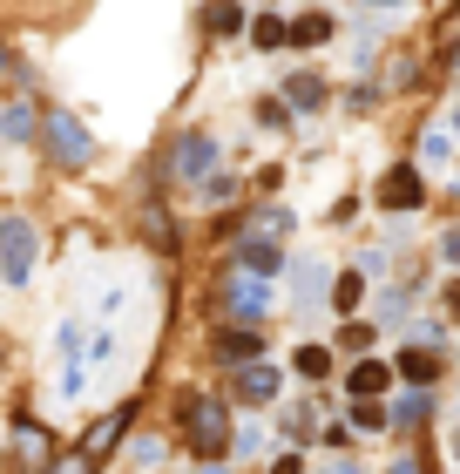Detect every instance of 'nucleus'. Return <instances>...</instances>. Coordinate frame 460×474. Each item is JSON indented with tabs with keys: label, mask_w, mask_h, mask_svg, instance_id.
<instances>
[{
	"label": "nucleus",
	"mask_w": 460,
	"mask_h": 474,
	"mask_svg": "<svg viewBox=\"0 0 460 474\" xmlns=\"http://www.w3.org/2000/svg\"><path fill=\"white\" fill-rule=\"evenodd\" d=\"M176 427L190 434V447H197L203 461H217L230 447V413H224V400H210V393H183L176 400Z\"/></svg>",
	"instance_id": "obj_1"
},
{
	"label": "nucleus",
	"mask_w": 460,
	"mask_h": 474,
	"mask_svg": "<svg viewBox=\"0 0 460 474\" xmlns=\"http://www.w3.org/2000/svg\"><path fill=\"white\" fill-rule=\"evenodd\" d=\"M28 271H34V224L7 217V224H0V278H7V285H21Z\"/></svg>",
	"instance_id": "obj_2"
},
{
	"label": "nucleus",
	"mask_w": 460,
	"mask_h": 474,
	"mask_svg": "<svg viewBox=\"0 0 460 474\" xmlns=\"http://www.w3.org/2000/svg\"><path fill=\"white\" fill-rule=\"evenodd\" d=\"M47 150H55V163H89V129L75 123V116H47Z\"/></svg>",
	"instance_id": "obj_3"
},
{
	"label": "nucleus",
	"mask_w": 460,
	"mask_h": 474,
	"mask_svg": "<svg viewBox=\"0 0 460 474\" xmlns=\"http://www.w3.org/2000/svg\"><path fill=\"white\" fill-rule=\"evenodd\" d=\"M210 163H217V142L210 136H183L176 150H169V177H183V184L210 177Z\"/></svg>",
	"instance_id": "obj_4"
},
{
	"label": "nucleus",
	"mask_w": 460,
	"mask_h": 474,
	"mask_svg": "<svg viewBox=\"0 0 460 474\" xmlns=\"http://www.w3.org/2000/svg\"><path fill=\"white\" fill-rule=\"evenodd\" d=\"M379 203L386 211H420V203H427V184H420L413 169H393V177L379 184Z\"/></svg>",
	"instance_id": "obj_5"
},
{
	"label": "nucleus",
	"mask_w": 460,
	"mask_h": 474,
	"mask_svg": "<svg viewBox=\"0 0 460 474\" xmlns=\"http://www.w3.org/2000/svg\"><path fill=\"white\" fill-rule=\"evenodd\" d=\"M123 427H129V407L102 413V420H95V427H89V441H81V447H89V461H95V454H108V447L123 441Z\"/></svg>",
	"instance_id": "obj_6"
},
{
	"label": "nucleus",
	"mask_w": 460,
	"mask_h": 474,
	"mask_svg": "<svg viewBox=\"0 0 460 474\" xmlns=\"http://www.w3.org/2000/svg\"><path fill=\"white\" fill-rule=\"evenodd\" d=\"M230 306H237V312H244V319H258V312L264 306H271V291H264V278H237V285H230Z\"/></svg>",
	"instance_id": "obj_7"
},
{
	"label": "nucleus",
	"mask_w": 460,
	"mask_h": 474,
	"mask_svg": "<svg viewBox=\"0 0 460 474\" xmlns=\"http://www.w3.org/2000/svg\"><path fill=\"white\" fill-rule=\"evenodd\" d=\"M386 380H393V373H386L379 359H359V366H353V380H345V386H353V400H372V393H386Z\"/></svg>",
	"instance_id": "obj_8"
},
{
	"label": "nucleus",
	"mask_w": 460,
	"mask_h": 474,
	"mask_svg": "<svg viewBox=\"0 0 460 474\" xmlns=\"http://www.w3.org/2000/svg\"><path fill=\"white\" fill-rule=\"evenodd\" d=\"M203 28L210 34H237L244 28V7H237V0H210V7H203Z\"/></svg>",
	"instance_id": "obj_9"
},
{
	"label": "nucleus",
	"mask_w": 460,
	"mask_h": 474,
	"mask_svg": "<svg viewBox=\"0 0 460 474\" xmlns=\"http://www.w3.org/2000/svg\"><path fill=\"white\" fill-rule=\"evenodd\" d=\"M292 285H298V306H311V298H319V285H325V264H319V258H298V264H292Z\"/></svg>",
	"instance_id": "obj_10"
},
{
	"label": "nucleus",
	"mask_w": 460,
	"mask_h": 474,
	"mask_svg": "<svg viewBox=\"0 0 460 474\" xmlns=\"http://www.w3.org/2000/svg\"><path fill=\"white\" fill-rule=\"evenodd\" d=\"M244 271H251V278L277 271V245H271V237H244Z\"/></svg>",
	"instance_id": "obj_11"
},
{
	"label": "nucleus",
	"mask_w": 460,
	"mask_h": 474,
	"mask_svg": "<svg viewBox=\"0 0 460 474\" xmlns=\"http://www.w3.org/2000/svg\"><path fill=\"white\" fill-rule=\"evenodd\" d=\"M237 393H244V400H271L277 393V373L271 366H244V373H237Z\"/></svg>",
	"instance_id": "obj_12"
},
{
	"label": "nucleus",
	"mask_w": 460,
	"mask_h": 474,
	"mask_svg": "<svg viewBox=\"0 0 460 474\" xmlns=\"http://www.w3.org/2000/svg\"><path fill=\"white\" fill-rule=\"evenodd\" d=\"M0 136H7V142L34 136V108L28 102H7V108H0Z\"/></svg>",
	"instance_id": "obj_13"
},
{
	"label": "nucleus",
	"mask_w": 460,
	"mask_h": 474,
	"mask_svg": "<svg viewBox=\"0 0 460 474\" xmlns=\"http://www.w3.org/2000/svg\"><path fill=\"white\" fill-rule=\"evenodd\" d=\"M258 346H264L258 332H224V339H217V352H224L230 366H237V359H244V366H251V359H258Z\"/></svg>",
	"instance_id": "obj_14"
},
{
	"label": "nucleus",
	"mask_w": 460,
	"mask_h": 474,
	"mask_svg": "<svg viewBox=\"0 0 460 474\" xmlns=\"http://www.w3.org/2000/svg\"><path fill=\"white\" fill-rule=\"evenodd\" d=\"M399 373H406V380H413V386H427L433 380V373H440V359H433V352H399Z\"/></svg>",
	"instance_id": "obj_15"
},
{
	"label": "nucleus",
	"mask_w": 460,
	"mask_h": 474,
	"mask_svg": "<svg viewBox=\"0 0 460 474\" xmlns=\"http://www.w3.org/2000/svg\"><path fill=\"white\" fill-rule=\"evenodd\" d=\"M285 102H292V108H319L325 102V82L319 75H298L292 89H285Z\"/></svg>",
	"instance_id": "obj_16"
},
{
	"label": "nucleus",
	"mask_w": 460,
	"mask_h": 474,
	"mask_svg": "<svg viewBox=\"0 0 460 474\" xmlns=\"http://www.w3.org/2000/svg\"><path fill=\"white\" fill-rule=\"evenodd\" d=\"M325 34H332V21H325V14H305V21H292V41H298V47H319Z\"/></svg>",
	"instance_id": "obj_17"
},
{
	"label": "nucleus",
	"mask_w": 460,
	"mask_h": 474,
	"mask_svg": "<svg viewBox=\"0 0 460 474\" xmlns=\"http://www.w3.org/2000/svg\"><path fill=\"white\" fill-rule=\"evenodd\" d=\"M298 373H305V380H325V373H332V352H325V346H305V352H298Z\"/></svg>",
	"instance_id": "obj_18"
},
{
	"label": "nucleus",
	"mask_w": 460,
	"mask_h": 474,
	"mask_svg": "<svg viewBox=\"0 0 460 474\" xmlns=\"http://www.w3.org/2000/svg\"><path fill=\"white\" fill-rule=\"evenodd\" d=\"M251 34H258V47H285V41H292V28H285V21H258Z\"/></svg>",
	"instance_id": "obj_19"
},
{
	"label": "nucleus",
	"mask_w": 460,
	"mask_h": 474,
	"mask_svg": "<svg viewBox=\"0 0 460 474\" xmlns=\"http://www.w3.org/2000/svg\"><path fill=\"white\" fill-rule=\"evenodd\" d=\"M332 298H338V312H353V306H359V278L345 271V278H338V285H332Z\"/></svg>",
	"instance_id": "obj_20"
},
{
	"label": "nucleus",
	"mask_w": 460,
	"mask_h": 474,
	"mask_svg": "<svg viewBox=\"0 0 460 474\" xmlns=\"http://www.w3.org/2000/svg\"><path fill=\"white\" fill-rule=\"evenodd\" d=\"M353 420H359V427H386V407H379V400H359Z\"/></svg>",
	"instance_id": "obj_21"
},
{
	"label": "nucleus",
	"mask_w": 460,
	"mask_h": 474,
	"mask_svg": "<svg viewBox=\"0 0 460 474\" xmlns=\"http://www.w3.org/2000/svg\"><path fill=\"white\" fill-rule=\"evenodd\" d=\"M55 474H89V454H68V461H55Z\"/></svg>",
	"instance_id": "obj_22"
},
{
	"label": "nucleus",
	"mask_w": 460,
	"mask_h": 474,
	"mask_svg": "<svg viewBox=\"0 0 460 474\" xmlns=\"http://www.w3.org/2000/svg\"><path fill=\"white\" fill-rule=\"evenodd\" d=\"M440 251H447V264H460V230H447V237H440Z\"/></svg>",
	"instance_id": "obj_23"
},
{
	"label": "nucleus",
	"mask_w": 460,
	"mask_h": 474,
	"mask_svg": "<svg viewBox=\"0 0 460 474\" xmlns=\"http://www.w3.org/2000/svg\"><path fill=\"white\" fill-rule=\"evenodd\" d=\"M271 474H305V468H298V454H285V461H277Z\"/></svg>",
	"instance_id": "obj_24"
},
{
	"label": "nucleus",
	"mask_w": 460,
	"mask_h": 474,
	"mask_svg": "<svg viewBox=\"0 0 460 474\" xmlns=\"http://www.w3.org/2000/svg\"><path fill=\"white\" fill-rule=\"evenodd\" d=\"M325 474H359V468H353V461H338V468H325Z\"/></svg>",
	"instance_id": "obj_25"
},
{
	"label": "nucleus",
	"mask_w": 460,
	"mask_h": 474,
	"mask_svg": "<svg viewBox=\"0 0 460 474\" xmlns=\"http://www.w3.org/2000/svg\"><path fill=\"white\" fill-rule=\"evenodd\" d=\"M393 474H420V468H413V461H399V468H393Z\"/></svg>",
	"instance_id": "obj_26"
},
{
	"label": "nucleus",
	"mask_w": 460,
	"mask_h": 474,
	"mask_svg": "<svg viewBox=\"0 0 460 474\" xmlns=\"http://www.w3.org/2000/svg\"><path fill=\"white\" fill-rule=\"evenodd\" d=\"M203 474H230V468H203Z\"/></svg>",
	"instance_id": "obj_27"
},
{
	"label": "nucleus",
	"mask_w": 460,
	"mask_h": 474,
	"mask_svg": "<svg viewBox=\"0 0 460 474\" xmlns=\"http://www.w3.org/2000/svg\"><path fill=\"white\" fill-rule=\"evenodd\" d=\"M372 7H393V0H372Z\"/></svg>",
	"instance_id": "obj_28"
},
{
	"label": "nucleus",
	"mask_w": 460,
	"mask_h": 474,
	"mask_svg": "<svg viewBox=\"0 0 460 474\" xmlns=\"http://www.w3.org/2000/svg\"><path fill=\"white\" fill-rule=\"evenodd\" d=\"M454 447H460V441H454Z\"/></svg>",
	"instance_id": "obj_29"
}]
</instances>
